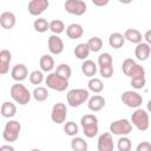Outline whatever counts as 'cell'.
I'll use <instances>...</instances> for the list:
<instances>
[{"mask_svg": "<svg viewBox=\"0 0 151 151\" xmlns=\"http://www.w3.org/2000/svg\"><path fill=\"white\" fill-rule=\"evenodd\" d=\"M80 125L83 127V133L87 138H93L98 134L99 127H98V118L92 114H85L80 118Z\"/></svg>", "mask_w": 151, "mask_h": 151, "instance_id": "cell-1", "label": "cell"}, {"mask_svg": "<svg viewBox=\"0 0 151 151\" xmlns=\"http://www.w3.org/2000/svg\"><path fill=\"white\" fill-rule=\"evenodd\" d=\"M9 93H11V97L12 99L18 103L19 105H26L29 103L31 100V92L28 91V88L22 85L21 83H17L14 85L11 86V90H9Z\"/></svg>", "mask_w": 151, "mask_h": 151, "instance_id": "cell-2", "label": "cell"}, {"mask_svg": "<svg viewBox=\"0 0 151 151\" xmlns=\"http://www.w3.org/2000/svg\"><path fill=\"white\" fill-rule=\"evenodd\" d=\"M88 98H90V92H88V90H85V88H72L66 94L67 104L71 107L80 106Z\"/></svg>", "mask_w": 151, "mask_h": 151, "instance_id": "cell-3", "label": "cell"}, {"mask_svg": "<svg viewBox=\"0 0 151 151\" xmlns=\"http://www.w3.org/2000/svg\"><path fill=\"white\" fill-rule=\"evenodd\" d=\"M122 71L125 76H127L130 79L136 77H145V70L142 65L137 64L133 59L127 58L122 64Z\"/></svg>", "mask_w": 151, "mask_h": 151, "instance_id": "cell-4", "label": "cell"}, {"mask_svg": "<svg viewBox=\"0 0 151 151\" xmlns=\"http://www.w3.org/2000/svg\"><path fill=\"white\" fill-rule=\"evenodd\" d=\"M130 123L132 125H134L139 131H146L149 129V124H150V118H149L147 111L144 109H140V107L136 109L131 116Z\"/></svg>", "mask_w": 151, "mask_h": 151, "instance_id": "cell-5", "label": "cell"}, {"mask_svg": "<svg viewBox=\"0 0 151 151\" xmlns=\"http://www.w3.org/2000/svg\"><path fill=\"white\" fill-rule=\"evenodd\" d=\"M20 131H21V124L18 120L9 119L5 124V127L2 131V137L6 142H9V143L15 142L19 138Z\"/></svg>", "mask_w": 151, "mask_h": 151, "instance_id": "cell-6", "label": "cell"}, {"mask_svg": "<svg viewBox=\"0 0 151 151\" xmlns=\"http://www.w3.org/2000/svg\"><path fill=\"white\" fill-rule=\"evenodd\" d=\"M132 132V124L129 119H118L110 124V133L116 136H127Z\"/></svg>", "mask_w": 151, "mask_h": 151, "instance_id": "cell-7", "label": "cell"}, {"mask_svg": "<svg viewBox=\"0 0 151 151\" xmlns=\"http://www.w3.org/2000/svg\"><path fill=\"white\" fill-rule=\"evenodd\" d=\"M45 83L47 85L48 88L58 91V92H64L67 87H68V80L61 78L60 76L55 74L54 72L50 73L46 78H45Z\"/></svg>", "mask_w": 151, "mask_h": 151, "instance_id": "cell-8", "label": "cell"}, {"mask_svg": "<svg viewBox=\"0 0 151 151\" xmlns=\"http://www.w3.org/2000/svg\"><path fill=\"white\" fill-rule=\"evenodd\" d=\"M123 104L131 109H138L143 104V97L136 91H125L120 97Z\"/></svg>", "mask_w": 151, "mask_h": 151, "instance_id": "cell-9", "label": "cell"}, {"mask_svg": "<svg viewBox=\"0 0 151 151\" xmlns=\"http://www.w3.org/2000/svg\"><path fill=\"white\" fill-rule=\"evenodd\" d=\"M64 7L67 13H70L72 15H77V17L85 14L86 8H87L86 2L83 0H67L64 4Z\"/></svg>", "mask_w": 151, "mask_h": 151, "instance_id": "cell-10", "label": "cell"}, {"mask_svg": "<svg viewBox=\"0 0 151 151\" xmlns=\"http://www.w3.org/2000/svg\"><path fill=\"white\" fill-rule=\"evenodd\" d=\"M67 117V107L64 103H55L51 111V119L55 124L65 123Z\"/></svg>", "mask_w": 151, "mask_h": 151, "instance_id": "cell-11", "label": "cell"}, {"mask_svg": "<svg viewBox=\"0 0 151 151\" xmlns=\"http://www.w3.org/2000/svg\"><path fill=\"white\" fill-rule=\"evenodd\" d=\"M50 6L48 0H32L28 2L27 9L28 13L33 17H38L40 14H42Z\"/></svg>", "mask_w": 151, "mask_h": 151, "instance_id": "cell-12", "label": "cell"}, {"mask_svg": "<svg viewBox=\"0 0 151 151\" xmlns=\"http://www.w3.org/2000/svg\"><path fill=\"white\" fill-rule=\"evenodd\" d=\"M97 149L98 151H113L114 144H113L112 134L110 132H104L98 137Z\"/></svg>", "mask_w": 151, "mask_h": 151, "instance_id": "cell-13", "label": "cell"}, {"mask_svg": "<svg viewBox=\"0 0 151 151\" xmlns=\"http://www.w3.org/2000/svg\"><path fill=\"white\" fill-rule=\"evenodd\" d=\"M47 46H48V51L52 54H60L64 51V41L59 35H55V34H52L48 37Z\"/></svg>", "mask_w": 151, "mask_h": 151, "instance_id": "cell-14", "label": "cell"}, {"mask_svg": "<svg viewBox=\"0 0 151 151\" xmlns=\"http://www.w3.org/2000/svg\"><path fill=\"white\" fill-rule=\"evenodd\" d=\"M28 76V70L26 67V65L24 64H17L15 66H13V68L11 70V77L13 80L20 83L22 80H25Z\"/></svg>", "mask_w": 151, "mask_h": 151, "instance_id": "cell-15", "label": "cell"}, {"mask_svg": "<svg viewBox=\"0 0 151 151\" xmlns=\"http://www.w3.org/2000/svg\"><path fill=\"white\" fill-rule=\"evenodd\" d=\"M105 103H106L105 98L100 94H94L87 99V106L93 112H98V111L103 110L105 106Z\"/></svg>", "mask_w": 151, "mask_h": 151, "instance_id": "cell-16", "label": "cell"}, {"mask_svg": "<svg viewBox=\"0 0 151 151\" xmlns=\"http://www.w3.org/2000/svg\"><path fill=\"white\" fill-rule=\"evenodd\" d=\"M150 53H151V47L149 44H146L144 41L137 44V46L134 48V55L138 60H142V61L147 60V58L150 57Z\"/></svg>", "mask_w": 151, "mask_h": 151, "instance_id": "cell-17", "label": "cell"}, {"mask_svg": "<svg viewBox=\"0 0 151 151\" xmlns=\"http://www.w3.org/2000/svg\"><path fill=\"white\" fill-rule=\"evenodd\" d=\"M15 22H17V19H15V15L14 13L12 12H2L0 14V26L4 28V29H11L15 26Z\"/></svg>", "mask_w": 151, "mask_h": 151, "instance_id": "cell-18", "label": "cell"}, {"mask_svg": "<svg viewBox=\"0 0 151 151\" xmlns=\"http://www.w3.org/2000/svg\"><path fill=\"white\" fill-rule=\"evenodd\" d=\"M12 60V54L8 50L0 51V74H7L9 72V64Z\"/></svg>", "mask_w": 151, "mask_h": 151, "instance_id": "cell-19", "label": "cell"}, {"mask_svg": "<svg viewBox=\"0 0 151 151\" xmlns=\"http://www.w3.org/2000/svg\"><path fill=\"white\" fill-rule=\"evenodd\" d=\"M83 34H84V28H83V26L80 24L73 22V24H70L66 27V35L70 39H72V40H76V39L81 38Z\"/></svg>", "mask_w": 151, "mask_h": 151, "instance_id": "cell-20", "label": "cell"}, {"mask_svg": "<svg viewBox=\"0 0 151 151\" xmlns=\"http://www.w3.org/2000/svg\"><path fill=\"white\" fill-rule=\"evenodd\" d=\"M98 68H97V64L93 61V60H90V59H86L83 61L81 64V72L84 76L88 77V78H93L97 73Z\"/></svg>", "mask_w": 151, "mask_h": 151, "instance_id": "cell-21", "label": "cell"}, {"mask_svg": "<svg viewBox=\"0 0 151 151\" xmlns=\"http://www.w3.org/2000/svg\"><path fill=\"white\" fill-rule=\"evenodd\" d=\"M0 113L4 118L11 119L17 114V106L12 101H4L0 107Z\"/></svg>", "mask_w": 151, "mask_h": 151, "instance_id": "cell-22", "label": "cell"}, {"mask_svg": "<svg viewBox=\"0 0 151 151\" xmlns=\"http://www.w3.org/2000/svg\"><path fill=\"white\" fill-rule=\"evenodd\" d=\"M123 35H124L125 40H127L132 44H136V45L143 41V35L137 28H127Z\"/></svg>", "mask_w": 151, "mask_h": 151, "instance_id": "cell-23", "label": "cell"}, {"mask_svg": "<svg viewBox=\"0 0 151 151\" xmlns=\"http://www.w3.org/2000/svg\"><path fill=\"white\" fill-rule=\"evenodd\" d=\"M39 65L41 72H51L54 68V59L51 54H44L39 60Z\"/></svg>", "mask_w": 151, "mask_h": 151, "instance_id": "cell-24", "label": "cell"}, {"mask_svg": "<svg viewBox=\"0 0 151 151\" xmlns=\"http://www.w3.org/2000/svg\"><path fill=\"white\" fill-rule=\"evenodd\" d=\"M124 42H125V39H124V35L119 32H114V33H111L110 37H109V45L112 47V48H122L124 46Z\"/></svg>", "mask_w": 151, "mask_h": 151, "instance_id": "cell-25", "label": "cell"}, {"mask_svg": "<svg viewBox=\"0 0 151 151\" xmlns=\"http://www.w3.org/2000/svg\"><path fill=\"white\" fill-rule=\"evenodd\" d=\"M73 53H74V55H76L78 59H80V60H86L87 57H88V54H90V48H88V46H87L85 42H80V44H78V45L74 47Z\"/></svg>", "mask_w": 151, "mask_h": 151, "instance_id": "cell-26", "label": "cell"}, {"mask_svg": "<svg viewBox=\"0 0 151 151\" xmlns=\"http://www.w3.org/2000/svg\"><path fill=\"white\" fill-rule=\"evenodd\" d=\"M72 151H87L88 145L87 142L81 137H73L71 140Z\"/></svg>", "mask_w": 151, "mask_h": 151, "instance_id": "cell-27", "label": "cell"}, {"mask_svg": "<svg viewBox=\"0 0 151 151\" xmlns=\"http://www.w3.org/2000/svg\"><path fill=\"white\" fill-rule=\"evenodd\" d=\"M87 87H88V91H92L93 93H100L104 90V84L99 78L93 77V78H90L87 83Z\"/></svg>", "mask_w": 151, "mask_h": 151, "instance_id": "cell-28", "label": "cell"}, {"mask_svg": "<svg viewBox=\"0 0 151 151\" xmlns=\"http://www.w3.org/2000/svg\"><path fill=\"white\" fill-rule=\"evenodd\" d=\"M55 74L60 76L61 78L64 79H70L71 78V74H72V70H71V66L68 64H59L55 68Z\"/></svg>", "mask_w": 151, "mask_h": 151, "instance_id": "cell-29", "label": "cell"}, {"mask_svg": "<svg viewBox=\"0 0 151 151\" xmlns=\"http://www.w3.org/2000/svg\"><path fill=\"white\" fill-rule=\"evenodd\" d=\"M32 97H33L37 101H45V100L48 98V91H47V88L44 87V86H37V87L33 90Z\"/></svg>", "mask_w": 151, "mask_h": 151, "instance_id": "cell-30", "label": "cell"}, {"mask_svg": "<svg viewBox=\"0 0 151 151\" xmlns=\"http://www.w3.org/2000/svg\"><path fill=\"white\" fill-rule=\"evenodd\" d=\"M86 45L90 48V52H99L103 47V40L99 37H92L88 39Z\"/></svg>", "mask_w": 151, "mask_h": 151, "instance_id": "cell-31", "label": "cell"}, {"mask_svg": "<svg viewBox=\"0 0 151 151\" xmlns=\"http://www.w3.org/2000/svg\"><path fill=\"white\" fill-rule=\"evenodd\" d=\"M65 28H66V27H65V24H64L61 20H59V19L52 20V21L50 22V27H48V29H51L52 33L55 34V35L63 33V32L65 31Z\"/></svg>", "mask_w": 151, "mask_h": 151, "instance_id": "cell-32", "label": "cell"}, {"mask_svg": "<svg viewBox=\"0 0 151 151\" xmlns=\"http://www.w3.org/2000/svg\"><path fill=\"white\" fill-rule=\"evenodd\" d=\"M48 27H50V22H48L46 19H44V18H38V19H35L34 22H33V28H34L37 32H39V33L46 32V31L48 29Z\"/></svg>", "mask_w": 151, "mask_h": 151, "instance_id": "cell-33", "label": "cell"}, {"mask_svg": "<svg viewBox=\"0 0 151 151\" xmlns=\"http://www.w3.org/2000/svg\"><path fill=\"white\" fill-rule=\"evenodd\" d=\"M117 147L119 151H131V147H132L131 139L127 138L126 136H122L117 140Z\"/></svg>", "mask_w": 151, "mask_h": 151, "instance_id": "cell-34", "label": "cell"}, {"mask_svg": "<svg viewBox=\"0 0 151 151\" xmlns=\"http://www.w3.org/2000/svg\"><path fill=\"white\" fill-rule=\"evenodd\" d=\"M29 78V83L33 84V85H40L42 81H44V73L41 71H38V70H34L29 73L28 76Z\"/></svg>", "mask_w": 151, "mask_h": 151, "instance_id": "cell-35", "label": "cell"}, {"mask_svg": "<svg viewBox=\"0 0 151 151\" xmlns=\"http://www.w3.org/2000/svg\"><path fill=\"white\" fill-rule=\"evenodd\" d=\"M64 131L67 136H71V137H76V134L78 133L79 131V127L78 125L74 123V122H66L65 125H64Z\"/></svg>", "mask_w": 151, "mask_h": 151, "instance_id": "cell-36", "label": "cell"}, {"mask_svg": "<svg viewBox=\"0 0 151 151\" xmlns=\"http://www.w3.org/2000/svg\"><path fill=\"white\" fill-rule=\"evenodd\" d=\"M98 65H99V67H101V66H109V65H113V59H112V57H111V54L110 53H107V52H104V53H101L99 57H98Z\"/></svg>", "mask_w": 151, "mask_h": 151, "instance_id": "cell-37", "label": "cell"}, {"mask_svg": "<svg viewBox=\"0 0 151 151\" xmlns=\"http://www.w3.org/2000/svg\"><path fill=\"white\" fill-rule=\"evenodd\" d=\"M130 84H131V86H132L133 88L140 90V88H143V87L145 86L146 79H145V77H136V78H132V79L130 80Z\"/></svg>", "mask_w": 151, "mask_h": 151, "instance_id": "cell-38", "label": "cell"}, {"mask_svg": "<svg viewBox=\"0 0 151 151\" xmlns=\"http://www.w3.org/2000/svg\"><path fill=\"white\" fill-rule=\"evenodd\" d=\"M99 72H100V76L103 78H111L113 76V65H109V66H101L99 67Z\"/></svg>", "mask_w": 151, "mask_h": 151, "instance_id": "cell-39", "label": "cell"}, {"mask_svg": "<svg viewBox=\"0 0 151 151\" xmlns=\"http://www.w3.org/2000/svg\"><path fill=\"white\" fill-rule=\"evenodd\" d=\"M136 151H151V144L149 142H140L137 145Z\"/></svg>", "mask_w": 151, "mask_h": 151, "instance_id": "cell-40", "label": "cell"}, {"mask_svg": "<svg viewBox=\"0 0 151 151\" xmlns=\"http://www.w3.org/2000/svg\"><path fill=\"white\" fill-rule=\"evenodd\" d=\"M94 6H98V7H103V6H106L109 4V0H93L92 1Z\"/></svg>", "mask_w": 151, "mask_h": 151, "instance_id": "cell-41", "label": "cell"}, {"mask_svg": "<svg viewBox=\"0 0 151 151\" xmlns=\"http://www.w3.org/2000/svg\"><path fill=\"white\" fill-rule=\"evenodd\" d=\"M143 38L145 39V41H144V42H146V44H149V45H150V44H151V31H150V29H149V31H146Z\"/></svg>", "mask_w": 151, "mask_h": 151, "instance_id": "cell-42", "label": "cell"}, {"mask_svg": "<svg viewBox=\"0 0 151 151\" xmlns=\"http://www.w3.org/2000/svg\"><path fill=\"white\" fill-rule=\"evenodd\" d=\"M0 151H15V149H14L12 145H8V144H6V145H2V146H0Z\"/></svg>", "mask_w": 151, "mask_h": 151, "instance_id": "cell-43", "label": "cell"}, {"mask_svg": "<svg viewBox=\"0 0 151 151\" xmlns=\"http://www.w3.org/2000/svg\"><path fill=\"white\" fill-rule=\"evenodd\" d=\"M31 151H41V150H40V149H32Z\"/></svg>", "mask_w": 151, "mask_h": 151, "instance_id": "cell-44", "label": "cell"}]
</instances>
